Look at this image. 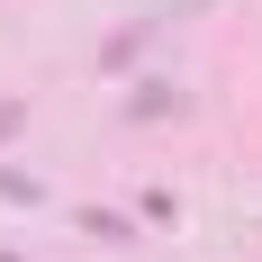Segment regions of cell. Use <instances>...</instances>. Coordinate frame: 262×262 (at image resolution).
Segmentation results:
<instances>
[{
    "label": "cell",
    "mask_w": 262,
    "mask_h": 262,
    "mask_svg": "<svg viewBox=\"0 0 262 262\" xmlns=\"http://www.w3.org/2000/svg\"><path fill=\"white\" fill-rule=\"evenodd\" d=\"M81 226H91V235H100V244H136V226H127V217H118V208H91V217H81Z\"/></svg>",
    "instance_id": "cell-1"
}]
</instances>
